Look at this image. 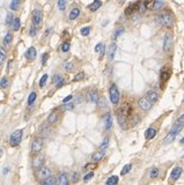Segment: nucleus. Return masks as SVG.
<instances>
[{
    "mask_svg": "<svg viewBox=\"0 0 184 185\" xmlns=\"http://www.w3.org/2000/svg\"><path fill=\"white\" fill-rule=\"evenodd\" d=\"M132 111V106L129 103H125L123 106H121L118 110H117V119H118V123L122 126V129L126 130L127 129V124H126V119L127 117L130 116Z\"/></svg>",
    "mask_w": 184,
    "mask_h": 185,
    "instance_id": "1",
    "label": "nucleus"
},
{
    "mask_svg": "<svg viewBox=\"0 0 184 185\" xmlns=\"http://www.w3.org/2000/svg\"><path fill=\"white\" fill-rule=\"evenodd\" d=\"M158 21H159V23H160L161 26L173 27V25H174V16H173L170 13L165 12V13H162V14H160V15H159Z\"/></svg>",
    "mask_w": 184,
    "mask_h": 185,
    "instance_id": "2",
    "label": "nucleus"
},
{
    "mask_svg": "<svg viewBox=\"0 0 184 185\" xmlns=\"http://www.w3.org/2000/svg\"><path fill=\"white\" fill-rule=\"evenodd\" d=\"M22 134H23V130H16L10 134L9 137V143L13 147H16L20 145V142L22 140Z\"/></svg>",
    "mask_w": 184,
    "mask_h": 185,
    "instance_id": "3",
    "label": "nucleus"
},
{
    "mask_svg": "<svg viewBox=\"0 0 184 185\" xmlns=\"http://www.w3.org/2000/svg\"><path fill=\"white\" fill-rule=\"evenodd\" d=\"M109 96H110V101L112 104H117L119 102V90L117 88V86L112 83L109 89Z\"/></svg>",
    "mask_w": 184,
    "mask_h": 185,
    "instance_id": "4",
    "label": "nucleus"
},
{
    "mask_svg": "<svg viewBox=\"0 0 184 185\" xmlns=\"http://www.w3.org/2000/svg\"><path fill=\"white\" fill-rule=\"evenodd\" d=\"M183 124H184V116L181 115L180 116V118H178V119L175 122V124L173 125V127H171L170 132L175 133L176 135H177L178 133L182 131V129H183Z\"/></svg>",
    "mask_w": 184,
    "mask_h": 185,
    "instance_id": "5",
    "label": "nucleus"
},
{
    "mask_svg": "<svg viewBox=\"0 0 184 185\" xmlns=\"http://www.w3.org/2000/svg\"><path fill=\"white\" fill-rule=\"evenodd\" d=\"M43 148V139L42 138H35L31 143V150L33 153H38Z\"/></svg>",
    "mask_w": 184,
    "mask_h": 185,
    "instance_id": "6",
    "label": "nucleus"
},
{
    "mask_svg": "<svg viewBox=\"0 0 184 185\" xmlns=\"http://www.w3.org/2000/svg\"><path fill=\"white\" fill-rule=\"evenodd\" d=\"M138 104L140 106V109H142L144 111H148L149 109L152 108V103L147 100V97H141L140 100L138 101Z\"/></svg>",
    "mask_w": 184,
    "mask_h": 185,
    "instance_id": "7",
    "label": "nucleus"
},
{
    "mask_svg": "<svg viewBox=\"0 0 184 185\" xmlns=\"http://www.w3.org/2000/svg\"><path fill=\"white\" fill-rule=\"evenodd\" d=\"M42 21V13L39 9H34L33 12V25L35 27L39 26Z\"/></svg>",
    "mask_w": 184,
    "mask_h": 185,
    "instance_id": "8",
    "label": "nucleus"
},
{
    "mask_svg": "<svg viewBox=\"0 0 184 185\" xmlns=\"http://www.w3.org/2000/svg\"><path fill=\"white\" fill-rule=\"evenodd\" d=\"M51 175V170H50V168L48 167H41L38 169V172H37V177L39 178V179H44V178H46V177H49Z\"/></svg>",
    "mask_w": 184,
    "mask_h": 185,
    "instance_id": "9",
    "label": "nucleus"
},
{
    "mask_svg": "<svg viewBox=\"0 0 184 185\" xmlns=\"http://www.w3.org/2000/svg\"><path fill=\"white\" fill-rule=\"evenodd\" d=\"M44 162H45V159H44L43 155H37L33 159V168L38 169V168H41L43 166Z\"/></svg>",
    "mask_w": 184,
    "mask_h": 185,
    "instance_id": "10",
    "label": "nucleus"
},
{
    "mask_svg": "<svg viewBox=\"0 0 184 185\" xmlns=\"http://www.w3.org/2000/svg\"><path fill=\"white\" fill-rule=\"evenodd\" d=\"M171 44H173V38H171V35L170 34H166L165 35V38H163V50L165 51H169L170 48H171Z\"/></svg>",
    "mask_w": 184,
    "mask_h": 185,
    "instance_id": "11",
    "label": "nucleus"
},
{
    "mask_svg": "<svg viewBox=\"0 0 184 185\" xmlns=\"http://www.w3.org/2000/svg\"><path fill=\"white\" fill-rule=\"evenodd\" d=\"M52 83L57 88H60L61 86H64L65 80H64V78L61 77L60 74H54L52 77Z\"/></svg>",
    "mask_w": 184,
    "mask_h": 185,
    "instance_id": "12",
    "label": "nucleus"
},
{
    "mask_svg": "<svg viewBox=\"0 0 184 185\" xmlns=\"http://www.w3.org/2000/svg\"><path fill=\"white\" fill-rule=\"evenodd\" d=\"M87 98L90 103H97L100 96H98V93L96 90H89L87 94Z\"/></svg>",
    "mask_w": 184,
    "mask_h": 185,
    "instance_id": "13",
    "label": "nucleus"
},
{
    "mask_svg": "<svg viewBox=\"0 0 184 185\" xmlns=\"http://www.w3.org/2000/svg\"><path fill=\"white\" fill-rule=\"evenodd\" d=\"M36 54H37L36 49L34 46H30V48L26 51V53H25V57H26L28 60H34L36 58Z\"/></svg>",
    "mask_w": 184,
    "mask_h": 185,
    "instance_id": "14",
    "label": "nucleus"
},
{
    "mask_svg": "<svg viewBox=\"0 0 184 185\" xmlns=\"http://www.w3.org/2000/svg\"><path fill=\"white\" fill-rule=\"evenodd\" d=\"M181 175H182V167H175L171 171V175H170L171 181H174V182L177 181L181 177Z\"/></svg>",
    "mask_w": 184,
    "mask_h": 185,
    "instance_id": "15",
    "label": "nucleus"
},
{
    "mask_svg": "<svg viewBox=\"0 0 184 185\" xmlns=\"http://www.w3.org/2000/svg\"><path fill=\"white\" fill-rule=\"evenodd\" d=\"M104 155H105V149H100V150H97V152H95V153L92 155V160L95 161V162L101 161V160L104 158Z\"/></svg>",
    "mask_w": 184,
    "mask_h": 185,
    "instance_id": "16",
    "label": "nucleus"
},
{
    "mask_svg": "<svg viewBox=\"0 0 184 185\" xmlns=\"http://www.w3.org/2000/svg\"><path fill=\"white\" fill-rule=\"evenodd\" d=\"M147 100H148L150 103H154L159 100V95L156 91L154 90H148L147 91Z\"/></svg>",
    "mask_w": 184,
    "mask_h": 185,
    "instance_id": "17",
    "label": "nucleus"
},
{
    "mask_svg": "<svg viewBox=\"0 0 184 185\" xmlns=\"http://www.w3.org/2000/svg\"><path fill=\"white\" fill-rule=\"evenodd\" d=\"M138 7H139V1H138V2H134V4H131L127 8L125 9V14H126V15L133 14L136 10H138Z\"/></svg>",
    "mask_w": 184,
    "mask_h": 185,
    "instance_id": "18",
    "label": "nucleus"
},
{
    "mask_svg": "<svg viewBox=\"0 0 184 185\" xmlns=\"http://www.w3.org/2000/svg\"><path fill=\"white\" fill-rule=\"evenodd\" d=\"M104 125H105V129L107 130H110L112 127V116L110 112H108L104 117Z\"/></svg>",
    "mask_w": 184,
    "mask_h": 185,
    "instance_id": "19",
    "label": "nucleus"
},
{
    "mask_svg": "<svg viewBox=\"0 0 184 185\" xmlns=\"http://www.w3.org/2000/svg\"><path fill=\"white\" fill-rule=\"evenodd\" d=\"M169 77H170V73H169V70H168L167 67H163V68L161 70V72H160V79H161V81L166 82V81H168V79H169Z\"/></svg>",
    "mask_w": 184,
    "mask_h": 185,
    "instance_id": "20",
    "label": "nucleus"
},
{
    "mask_svg": "<svg viewBox=\"0 0 184 185\" xmlns=\"http://www.w3.org/2000/svg\"><path fill=\"white\" fill-rule=\"evenodd\" d=\"M101 6H102V1H101V0H94V1L88 6V8H89L90 12H96Z\"/></svg>",
    "mask_w": 184,
    "mask_h": 185,
    "instance_id": "21",
    "label": "nucleus"
},
{
    "mask_svg": "<svg viewBox=\"0 0 184 185\" xmlns=\"http://www.w3.org/2000/svg\"><path fill=\"white\" fill-rule=\"evenodd\" d=\"M156 135V130L155 129H153V127H149L146 130V132H145V138L147 139V140H152L154 137Z\"/></svg>",
    "mask_w": 184,
    "mask_h": 185,
    "instance_id": "22",
    "label": "nucleus"
},
{
    "mask_svg": "<svg viewBox=\"0 0 184 185\" xmlns=\"http://www.w3.org/2000/svg\"><path fill=\"white\" fill-rule=\"evenodd\" d=\"M58 185H69V178L65 172H63L58 176Z\"/></svg>",
    "mask_w": 184,
    "mask_h": 185,
    "instance_id": "23",
    "label": "nucleus"
},
{
    "mask_svg": "<svg viewBox=\"0 0 184 185\" xmlns=\"http://www.w3.org/2000/svg\"><path fill=\"white\" fill-rule=\"evenodd\" d=\"M165 6V1L163 0H154V4L152 5L150 9L152 10H158V9H161Z\"/></svg>",
    "mask_w": 184,
    "mask_h": 185,
    "instance_id": "24",
    "label": "nucleus"
},
{
    "mask_svg": "<svg viewBox=\"0 0 184 185\" xmlns=\"http://www.w3.org/2000/svg\"><path fill=\"white\" fill-rule=\"evenodd\" d=\"M176 137H177V135H176L175 133L169 132V133H168V134H167L166 138L163 139V143H165V145H168V143H171V142H173V141H174V140H175V139H176Z\"/></svg>",
    "mask_w": 184,
    "mask_h": 185,
    "instance_id": "25",
    "label": "nucleus"
},
{
    "mask_svg": "<svg viewBox=\"0 0 184 185\" xmlns=\"http://www.w3.org/2000/svg\"><path fill=\"white\" fill-rule=\"evenodd\" d=\"M42 185H56V178L50 175L49 177L42 179Z\"/></svg>",
    "mask_w": 184,
    "mask_h": 185,
    "instance_id": "26",
    "label": "nucleus"
},
{
    "mask_svg": "<svg viewBox=\"0 0 184 185\" xmlns=\"http://www.w3.org/2000/svg\"><path fill=\"white\" fill-rule=\"evenodd\" d=\"M116 49H117V46L115 43L109 46V51H108V57H109V59L111 60V59H114L115 58V53H116Z\"/></svg>",
    "mask_w": 184,
    "mask_h": 185,
    "instance_id": "27",
    "label": "nucleus"
},
{
    "mask_svg": "<svg viewBox=\"0 0 184 185\" xmlns=\"http://www.w3.org/2000/svg\"><path fill=\"white\" fill-rule=\"evenodd\" d=\"M80 15V8L79 7H74L70 13V20H75Z\"/></svg>",
    "mask_w": 184,
    "mask_h": 185,
    "instance_id": "28",
    "label": "nucleus"
},
{
    "mask_svg": "<svg viewBox=\"0 0 184 185\" xmlns=\"http://www.w3.org/2000/svg\"><path fill=\"white\" fill-rule=\"evenodd\" d=\"M12 41H13V34L8 31L6 36H5V38H4V45L5 46H9V44L12 43Z\"/></svg>",
    "mask_w": 184,
    "mask_h": 185,
    "instance_id": "29",
    "label": "nucleus"
},
{
    "mask_svg": "<svg viewBox=\"0 0 184 185\" xmlns=\"http://www.w3.org/2000/svg\"><path fill=\"white\" fill-rule=\"evenodd\" d=\"M20 25H21V21H20V18H15L13 19V22H12V28L14 31H18L20 29Z\"/></svg>",
    "mask_w": 184,
    "mask_h": 185,
    "instance_id": "30",
    "label": "nucleus"
},
{
    "mask_svg": "<svg viewBox=\"0 0 184 185\" xmlns=\"http://www.w3.org/2000/svg\"><path fill=\"white\" fill-rule=\"evenodd\" d=\"M36 98H37V94H36L35 91H31L29 94V97H28V106H33L35 103Z\"/></svg>",
    "mask_w": 184,
    "mask_h": 185,
    "instance_id": "31",
    "label": "nucleus"
},
{
    "mask_svg": "<svg viewBox=\"0 0 184 185\" xmlns=\"http://www.w3.org/2000/svg\"><path fill=\"white\" fill-rule=\"evenodd\" d=\"M57 119H58V115H57V112H51L49 117H48V123L49 124H54L57 122Z\"/></svg>",
    "mask_w": 184,
    "mask_h": 185,
    "instance_id": "32",
    "label": "nucleus"
},
{
    "mask_svg": "<svg viewBox=\"0 0 184 185\" xmlns=\"http://www.w3.org/2000/svg\"><path fill=\"white\" fill-rule=\"evenodd\" d=\"M20 4H21V0H12L9 7L12 10H18L19 7H20Z\"/></svg>",
    "mask_w": 184,
    "mask_h": 185,
    "instance_id": "33",
    "label": "nucleus"
},
{
    "mask_svg": "<svg viewBox=\"0 0 184 185\" xmlns=\"http://www.w3.org/2000/svg\"><path fill=\"white\" fill-rule=\"evenodd\" d=\"M74 109V103H64V106H60L61 111H70V110H73Z\"/></svg>",
    "mask_w": 184,
    "mask_h": 185,
    "instance_id": "34",
    "label": "nucleus"
},
{
    "mask_svg": "<svg viewBox=\"0 0 184 185\" xmlns=\"http://www.w3.org/2000/svg\"><path fill=\"white\" fill-rule=\"evenodd\" d=\"M123 33H124V27L123 26H119L116 30H115V33H114V39H117L119 36L122 35Z\"/></svg>",
    "mask_w": 184,
    "mask_h": 185,
    "instance_id": "35",
    "label": "nucleus"
},
{
    "mask_svg": "<svg viewBox=\"0 0 184 185\" xmlns=\"http://www.w3.org/2000/svg\"><path fill=\"white\" fill-rule=\"evenodd\" d=\"M118 184V177L117 176H111L108 178L107 181V185H117Z\"/></svg>",
    "mask_w": 184,
    "mask_h": 185,
    "instance_id": "36",
    "label": "nucleus"
},
{
    "mask_svg": "<svg viewBox=\"0 0 184 185\" xmlns=\"http://www.w3.org/2000/svg\"><path fill=\"white\" fill-rule=\"evenodd\" d=\"M8 85H9L8 79H7L6 77H2L1 80H0V88H7Z\"/></svg>",
    "mask_w": 184,
    "mask_h": 185,
    "instance_id": "37",
    "label": "nucleus"
},
{
    "mask_svg": "<svg viewBox=\"0 0 184 185\" xmlns=\"http://www.w3.org/2000/svg\"><path fill=\"white\" fill-rule=\"evenodd\" d=\"M64 68L67 71V72H72L73 68H74V65H73V62H64Z\"/></svg>",
    "mask_w": 184,
    "mask_h": 185,
    "instance_id": "38",
    "label": "nucleus"
},
{
    "mask_svg": "<svg viewBox=\"0 0 184 185\" xmlns=\"http://www.w3.org/2000/svg\"><path fill=\"white\" fill-rule=\"evenodd\" d=\"M131 168H132V164H126V166H124V168H123L122 171H121V175L124 176V175L129 174V172L131 171Z\"/></svg>",
    "mask_w": 184,
    "mask_h": 185,
    "instance_id": "39",
    "label": "nucleus"
},
{
    "mask_svg": "<svg viewBox=\"0 0 184 185\" xmlns=\"http://www.w3.org/2000/svg\"><path fill=\"white\" fill-rule=\"evenodd\" d=\"M159 175V169L155 167H153L150 169V172H149V177L150 178H155V177H158Z\"/></svg>",
    "mask_w": 184,
    "mask_h": 185,
    "instance_id": "40",
    "label": "nucleus"
},
{
    "mask_svg": "<svg viewBox=\"0 0 184 185\" xmlns=\"http://www.w3.org/2000/svg\"><path fill=\"white\" fill-rule=\"evenodd\" d=\"M70 48H71L70 43H69V42H65V43L61 44V51L64 53L69 52V51H70Z\"/></svg>",
    "mask_w": 184,
    "mask_h": 185,
    "instance_id": "41",
    "label": "nucleus"
},
{
    "mask_svg": "<svg viewBox=\"0 0 184 185\" xmlns=\"http://www.w3.org/2000/svg\"><path fill=\"white\" fill-rule=\"evenodd\" d=\"M85 72H79L75 77H74V79H73V81H80V80H82V79H85Z\"/></svg>",
    "mask_w": 184,
    "mask_h": 185,
    "instance_id": "42",
    "label": "nucleus"
},
{
    "mask_svg": "<svg viewBox=\"0 0 184 185\" xmlns=\"http://www.w3.org/2000/svg\"><path fill=\"white\" fill-rule=\"evenodd\" d=\"M46 81H48V74H44L43 77L41 78V80H39V87H41V88H43L44 86H45Z\"/></svg>",
    "mask_w": 184,
    "mask_h": 185,
    "instance_id": "43",
    "label": "nucleus"
},
{
    "mask_svg": "<svg viewBox=\"0 0 184 185\" xmlns=\"http://www.w3.org/2000/svg\"><path fill=\"white\" fill-rule=\"evenodd\" d=\"M5 59H6V52H5L4 49H0V66H1L2 62H5Z\"/></svg>",
    "mask_w": 184,
    "mask_h": 185,
    "instance_id": "44",
    "label": "nucleus"
},
{
    "mask_svg": "<svg viewBox=\"0 0 184 185\" xmlns=\"http://www.w3.org/2000/svg\"><path fill=\"white\" fill-rule=\"evenodd\" d=\"M58 8H59V10H64L66 8V1L65 0H58Z\"/></svg>",
    "mask_w": 184,
    "mask_h": 185,
    "instance_id": "45",
    "label": "nucleus"
},
{
    "mask_svg": "<svg viewBox=\"0 0 184 185\" xmlns=\"http://www.w3.org/2000/svg\"><path fill=\"white\" fill-rule=\"evenodd\" d=\"M6 25L9 26V25H12V22H13V14L12 13H7V16H6Z\"/></svg>",
    "mask_w": 184,
    "mask_h": 185,
    "instance_id": "46",
    "label": "nucleus"
},
{
    "mask_svg": "<svg viewBox=\"0 0 184 185\" xmlns=\"http://www.w3.org/2000/svg\"><path fill=\"white\" fill-rule=\"evenodd\" d=\"M108 145H109V138H105L104 140L102 141V143L100 145V149H105L108 147Z\"/></svg>",
    "mask_w": 184,
    "mask_h": 185,
    "instance_id": "47",
    "label": "nucleus"
},
{
    "mask_svg": "<svg viewBox=\"0 0 184 185\" xmlns=\"http://www.w3.org/2000/svg\"><path fill=\"white\" fill-rule=\"evenodd\" d=\"M89 33H90V28H89V27H83V28L81 29V35L82 36H88L89 35Z\"/></svg>",
    "mask_w": 184,
    "mask_h": 185,
    "instance_id": "48",
    "label": "nucleus"
},
{
    "mask_svg": "<svg viewBox=\"0 0 184 185\" xmlns=\"http://www.w3.org/2000/svg\"><path fill=\"white\" fill-rule=\"evenodd\" d=\"M97 103H98V106H100V108H102V106L107 108V101H105L104 97H103V98H98Z\"/></svg>",
    "mask_w": 184,
    "mask_h": 185,
    "instance_id": "49",
    "label": "nucleus"
},
{
    "mask_svg": "<svg viewBox=\"0 0 184 185\" xmlns=\"http://www.w3.org/2000/svg\"><path fill=\"white\" fill-rule=\"evenodd\" d=\"M93 177H94V172H93V171H92V172H88L87 175H85V177H83V182H88V181H90Z\"/></svg>",
    "mask_w": 184,
    "mask_h": 185,
    "instance_id": "50",
    "label": "nucleus"
},
{
    "mask_svg": "<svg viewBox=\"0 0 184 185\" xmlns=\"http://www.w3.org/2000/svg\"><path fill=\"white\" fill-rule=\"evenodd\" d=\"M100 51H101V53H100V59H102V58H103V56L105 54V45L104 44L101 45V49H100Z\"/></svg>",
    "mask_w": 184,
    "mask_h": 185,
    "instance_id": "51",
    "label": "nucleus"
},
{
    "mask_svg": "<svg viewBox=\"0 0 184 185\" xmlns=\"http://www.w3.org/2000/svg\"><path fill=\"white\" fill-rule=\"evenodd\" d=\"M48 59H49V54H48V53H44L43 57H42V64H43V65H46Z\"/></svg>",
    "mask_w": 184,
    "mask_h": 185,
    "instance_id": "52",
    "label": "nucleus"
},
{
    "mask_svg": "<svg viewBox=\"0 0 184 185\" xmlns=\"http://www.w3.org/2000/svg\"><path fill=\"white\" fill-rule=\"evenodd\" d=\"M29 35L30 36H35L36 35V27L31 26L30 27V30H29Z\"/></svg>",
    "mask_w": 184,
    "mask_h": 185,
    "instance_id": "53",
    "label": "nucleus"
},
{
    "mask_svg": "<svg viewBox=\"0 0 184 185\" xmlns=\"http://www.w3.org/2000/svg\"><path fill=\"white\" fill-rule=\"evenodd\" d=\"M79 181V174L78 172H75V174H73V177H72V182L73 183H77Z\"/></svg>",
    "mask_w": 184,
    "mask_h": 185,
    "instance_id": "54",
    "label": "nucleus"
},
{
    "mask_svg": "<svg viewBox=\"0 0 184 185\" xmlns=\"http://www.w3.org/2000/svg\"><path fill=\"white\" fill-rule=\"evenodd\" d=\"M72 98H73V96H72V95H69V96L65 97V98L63 100V103H67V102H70Z\"/></svg>",
    "mask_w": 184,
    "mask_h": 185,
    "instance_id": "55",
    "label": "nucleus"
},
{
    "mask_svg": "<svg viewBox=\"0 0 184 185\" xmlns=\"http://www.w3.org/2000/svg\"><path fill=\"white\" fill-rule=\"evenodd\" d=\"M101 45H102V43H98V44L95 46V49H94V51H95V52H98V51H100V49H101Z\"/></svg>",
    "mask_w": 184,
    "mask_h": 185,
    "instance_id": "56",
    "label": "nucleus"
},
{
    "mask_svg": "<svg viewBox=\"0 0 184 185\" xmlns=\"http://www.w3.org/2000/svg\"><path fill=\"white\" fill-rule=\"evenodd\" d=\"M153 1H154V0H144V4H145L146 6H148L149 4H150V2H153Z\"/></svg>",
    "mask_w": 184,
    "mask_h": 185,
    "instance_id": "57",
    "label": "nucleus"
},
{
    "mask_svg": "<svg viewBox=\"0 0 184 185\" xmlns=\"http://www.w3.org/2000/svg\"><path fill=\"white\" fill-rule=\"evenodd\" d=\"M81 98H82V96H81V95H78V96H77V102H75V103H80V102L82 101Z\"/></svg>",
    "mask_w": 184,
    "mask_h": 185,
    "instance_id": "58",
    "label": "nucleus"
},
{
    "mask_svg": "<svg viewBox=\"0 0 184 185\" xmlns=\"http://www.w3.org/2000/svg\"><path fill=\"white\" fill-rule=\"evenodd\" d=\"M7 172H8V168H5L4 169V174H7Z\"/></svg>",
    "mask_w": 184,
    "mask_h": 185,
    "instance_id": "59",
    "label": "nucleus"
},
{
    "mask_svg": "<svg viewBox=\"0 0 184 185\" xmlns=\"http://www.w3.org/2000/svg\"><path fill=\"white\" fill-rule=\"evenodd\" d=\"M2 155V149H0V156Z\"/></svg>",
    "mask_w": 184,
    "mask_h": 185,
    "instance_id": "60",
    "label": "nucleus"
}]
</instances>
